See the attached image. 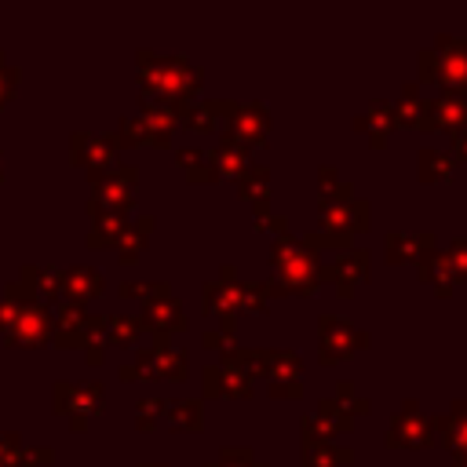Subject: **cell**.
I'll list each match as a JSON object with an SVG mask.
<instances>
[{
	"label": "cell",
	"mask_w": 467,
	"mask_h": 467,
	"mask_svg": "<svg viewBox=\"0 0 467 467\" xmlns=\"http://www.w3.org/2000/svg\"><path fill=\"white\" fill-rule=\"evenodd\" d=\"M139 99L142 102H171L186 106L197 99L204 73L186 55H157L150 47H139Z\"/></svg>",
	"instance_id": "1"
},
{
	"label": "cell",
	"mask_w": 467,
	"mask_h": 467,
	"mask_svg": "<svg viewBox=\"0 0 467 467\" xmlns=\"http://www.w3.org/2000/svg\"><path fill=\"white\" fill-rule=\"evenodd\" d=\"M368 226H372V204L358 197V190H347L336 197H317V230L299 234V241L317 255L325 248L347 252L354 248V237L365 234Z\"/></svg>",
	"instance_id": "2"
},
{
	"label": "cell",
	"mask_w": 467,
	"mask_h": 467,
	"mask_svg": "<svg viewBox=\"0 0 467 467\" xmlns=\"http://www.w3.org/2000/svg\"><path fill=\"white\" fill-rule=\"evenodd\" d=\"M270 263H274V274L263 277L266 281V292L270 299L277 296H314L321 288V281H328L325 266H321V255L310 252L299 234H281L270 241Z\"/></svg>",
	"instance_id": "3"
},
{
	"label": "cell",
	"mask_w": 467,
	"mask_h": 467,
	"mask_svg": "<svg viewBox=\"0 0 467 467\" xmlns=\"http://www.w3.org/2000/svg\"><path fill=\"white\" fill-rule=\"evenodd\" d=\"M416 84L467 88V36L434 33L427 47L416 51Z\"/></svg>",
	"instance_id": "4"
},
{
	"label": "cell",
	"mask_w": 467,
	"mask_h": 467,
	"mask_svg": "<svg viewBox=\"0 0 467 467\" xmlns=\"http://www.w3.org/2000/svg\"><path fill=\"white\" fill-rule=\"evenodd\" d=\"M186 376H190V358L168 336H153L150 347L135 350V361L120 365V379L124 383H142V379H171V383H182Z\"/></svg>",
	"instance_id": "5"
},
{
	"label": "cell",
	"mask_w": 467,
	"mask_h": 467,
	"mask_svg": "<svg viewBox=\"0 0 467 467\" xmlns=\"http://www.w3.org/2000/svg\"><path fill=\"white\" fill-rule=\"evenodd\" d=\"M368 343H372V332L368 328L350 325L343 314H317V365L350 361Z\"/></svg>",
	"instance_id": "6"
},
{
	"label": "cell",
	"mask_w": 467,
	"mask_h": 467,
	"mask_svg": "<svg viewBox=\"0 0 467 467\" xmlns=\"http://www.w3.org/2000/svg\"><path fill=\"white\" fill-rule=\"evenodd\" d=\"M237 266L234 263H223L219 266V277H212V281H204L201 285V310L204 314H212L219 325V332H226L230 339H234V332H237V317H241V292H237Z\"/></svg>",
	"instance_id": "7"
},
{
	"label": "cell",
	"mask_w": 467,
	"mask_h": 467,
	"mask_svg": "<svg viewBox=\"0 0 467 467\" xmlns=\"http://www.w3.org/2000/svg\"><path fill=\"white\" fill-rule=\"evenodd\" d=\"M270 128H274V117L263 99H248V102L223 99V131H230L244 150L266 146Z\"/></svg>",
	"instance_id": "8"
},
{
	"label": "cell",
	"mask_w": 467,
	"mask_h": 467,
	"mask_svg": "<svg viewBox=\"0 0 467 467\" xmlns=\"http://www.w3.org/2000/svg\"><path fill=\"white\" fill-rule=\"evenodd\" d=\"M383 445L387 449H434L438 445L434 416H427L416 398H405L398 405V412L390 416V423H387Z\"/></svg>",
	"instance_id": "9"
},
{
	"label": "cell",
	"mask_w": 467,
	"mask_h": 467,
	"mask_svg": "<svg viewBox=\"0 0 467 467\" xmlns=\"http://www.w3.org/2000/svg\"><path fill=\"white\" fill-rule=\"evenodd\" d=\"M416 128L420 131H449V135L467 131V88H445L434 99H423Z\"/></svg>",
	"instance_id": "10"
},
{
	"label": "cell",
	"mask_w": 467,
	"mask_h": 467,
	"mask_svg": "<svg viewBox=\"0 0 467 467\" xmlns=\"http://www.w3.org/2000/svg\"><path fill=\"white\" fill-rule=\"evenodd\" d=\"M270 398H303V358L292 347H266L263 372Z\"/></svg>",
	"instance_id": "11"
},
{
	"label": "cell",
	"mask_w": 467,
	"mask_h": 467,
	"mask_svg": "<svg viewBox=\"0 0 467 467\" xmlns=\"http://www.w3.org/2000/svg\"><path fill=\"white\" fill-rule=\"evenodd\" d=\"M350 431H354V420L332 401V394L299 416V441H332V438H347Z\"/></svg>",
	"instance_id": "12"
},
{
	"label": "cell",
	"mask_w": 467,
	"mask_h": 467,
	"mask_svg": "<svg viewBox=\"0 0 467 467\" xmlns=\"http://www.w3.org/2000/svg\"><path fill=\"white\" fill-rule=\"evenodd\" d=\"M91 182H95V197H91V204H99V208H109V212H131V190H135V182H139V168L135 164H113L109 171H102V175H91Z\"/></svg>",
	"instance_id": "13"
},
{
	"label": "cell",
	"mask_w": 467,
	"mask_h": 467,
	"mask_svg": "<svg viewBox=\"0 0 467 467\" xmlns=\"http://www.w3.org/2000/svg\"><path fill=\"white\" fill-rule=\"evenodd\" d=\"M117 135L113 131H77L69 139V153L80 168H88V175H102L117 164Z\"/></svg>",
	"instance_id": "14"
},
{
	"label": "cell",
	"mask_w": 467,
	"mask_h": 467,
	"mask_svg": "<svg viewBox=\"0 0 467 467\" xmlns=\"http://www.w3.org/2000/svg\"><path fill=\"white\" fill-rule=\"evenodd\" d=\"M139 321H142V332L150 328L153 336H168V339H171V332H186V328H190L186 310H182V303H179V296H175L171 288H164V292L142 299Z\"/></svg>",
	"instance_id": "15"
},
{
	"label": "cell",
	"mask_w": 467,
	"mask_h": 467,
	"mask_svg": "<svg viewBox=\"0 0 467 467\" xmlns=\"http://www.w3.org/2000/svg\"><path fill=\"white\" fill-rule=\"evenodd\" d=\"M325 274H328V281L336 285V296H339V299H350V296L358 292V285H365L368 274H372V252L354 244V248L339 252V255L325 266Z\"/></svg>",
	"instance_id": "16"
},
{
	"label": "cell",
	"mask_w": 467,
	"mask_h": 467,
	"mask_svg": "<svg viewBox=\"0 0 467 467\" xmlns=\"http://www.w3.org/2000/svg\"><path fill=\"white\" fill-rule=\"evenodd\" d=\"M201 387H204V398H252L255 379L237 365L215 361L201 368Z\"/></svg>",
	"instance_id": "17"
},
{
	"label": "cell",
	"mask_w": 467,
	"mask_h": 467,
	"mask_svg": "<svg viewBox=\"0 0 467 467\" xmlns=\"http://www.w3.org/2000/svg\"><path fill=\"white\" fill-rule=\"evenodd\" d=\"M102 401H106V394H102L99 383H91V387H69V383H58V387H55V409L66 412V416L73 420L77 431H80L91 416L102 412Z\"/></svg>",
	"instance_id": "18"
},
{
	"label": "cell",
	"mask_w": 467,
	"mask_h": 467,
	"mask_svg": "<svg viewBox=\"0 0 467 467\" xmlns=\"http://www.w3.org/2000/svg\"><path fill=\"white\" fill-rule=\"evenodd\" d=\"M354 131H361V135L368 139V146H372V150H383V146H387V139H390V131H398V124H394V109H390V99L372 95V99H368V106L354 113Z\"/></svg>",
	"instance_id": "19"
},
{
	"label": "cell",
	"mask_w": 467,
	"mask_h": 467,
	"mask_svg": "<svg viewBox=\"0 0 467 467\" xmlns=\"http://www.w3.org/2000/svg\"><path fill=\"white\" fill-rule=\"evenodd\" d=\"M434 244L438 241H434L431 230H387V237H383V259L390 266H405V263H416Z\"/></svg>",
	"instance_id": "20"
},
{
	"label": "cell",
	"mask_w": 467,
	"mask_h": 467,
	"mask_svg": "<svg viewBox=\"0 0 467 467\" xmlns=\"http://www.w3.org/2000/svg\"><path fill=\"white\" fill-rule=\"evenodd\" d=\"M179 109L182 106H171V102H142L139 120L146 128V146H157V150L171 146V131L179 124Z\"/></svg>",
	"instance_id": "21"
},
{
	"label": "cell",
	"mask_w": 467,
	"mask_h": 467,
	"mask_svg": "<svg viewBox=\"0 0 467 467\" xmlns=\"http://www.w3.org/2000/svg\"><path fill=\"white\" fill-rule=\"evenodd\" d=\"M416 277H420L423 285H431V288H434V296H441V299H449V296L456 292L452 263H449L445 248H438V244L416 259Z\"/></svg>",
	"instance_id": "22"
},
{
	"label": "cell",
	"mask_w": 467,
	"mask_h": 467,
	"mask_svg": "<svg viewBox=\"0 0 467 467\" xmlns=\"http://www.w3.org/2000/svg\"><path fill=\"white\" fill-rule=\"evenodd\" d=\"M47 336H51V310L47 306H40V303L15 306L7 339H15V343H44Z\"/></svg>",
	"instance_id": "23"
},
{
	"label": "cell",
	"mask_w": 467,
	"mask_h": 467,
	"mask_svg": "<svg viewBox=\"0 0 467 467\" xmlns=\"http://www.w3.org/2000/svg\"><path fill=\"white\" fill-rule=\"evenodd\" d=\"M434 434H438V445L449 449L452 456L467 452V398H452L449 412L434 416Z\"/></svg>",
	"instance_id": "24"
},
{
	"label": "cell",
	"mask_w": 467,
	"mask_h": 467,
	"mask_svg": "<svg viewBox=\"0 0 467 467\" xmlns=\"http://www.w3.org/2000/svg\"><path fill=\"white\" fill-rule=\"evenodd\" d=\"M102 274L95 270V266H73V270H66L62 274V281H58V292H66V303H73V306H84L88 299H95L99 292H102Z\"/></svg>",
	"instance_id": "25"
},
{
	"label": "cell",
	"mask_w": 467,
	"mask_h": 467,
	"mask_svg": "<svg viewBox=\"0 0 467 467\" xmlns=\"http://www.w3.org/2000/svg\"><path fill=\"white\" fill-rule=\"evenodd\" d=\"M354 449L339 441H299V467H350Z\"/></svg>",
	"instance_id": "26"
},
{
	"label": "cell",
	"mask_w": 467,
	"mask_h": 467,
	"mask_svg": "<svg viewBox=\"0 0 467 467\" xmlns=\"http://www.w3.org/2000/svg\"><path fill=\"white\" fill-rule=\"evenodd\" d=\"M248 153L252 150H244L230 131H219V142L212 146V161H215V171H219V179H237L244 168H248Z\"/></svg>",
	"instance_id": "27"
},
{
	"label": "cell",
	"mask_w": 467,
	"mask_h": 467,
	"mask_svg": "<svg viewBox=\"0 0 467 467\" xmlns=\"http://www.w3.org/2000/svg\"><path fill=\"white\" fill-rule=\"evenodd\" d=\"M179 124H186L190 131H219L223 124V99H193L179 109Z\"/></svg>",
	"instance_id": "28"
},
{
	"label": "cell",
	"mask_w": 467,
	"mask_h": 467,
	"mask_svg": "<svg viewBox=\"0 0 467 467\" xmlns=\"http://www.w3.org/2000/svg\"><path fill=\"white\" fill-rule=\"evenodd\" d=\"M171 431H201L204 427V401L201 398H164V416Z\"/></svg>",
	"instance_id": "29"
},
{
	"label": "cell",
	"mask_w": 467,
	"mask_h": 467,
	"mask_svg": "<svg viewBox=\"0 0 467 467\" xmlns=\"http://www.w3.org/2000/svg\"><path fill=\"white\" fill-rule=\"evenodd\" d=\"M416 175H420V182H452L456 179V161H452L449 150L423 146L416 153Z\"/></svg>",
	"instance_id": "30"
},
{
	"label": "cell",
	"mask_w": 467,
	"mask_h": 467,
	"mask_svg": "<svg viewBox=\"0 0 467 467\" xmlns=\"http://www.w3.org/2000/svg\"><path fill=\"white\" fill-rule=\"evenodd\" d=\"M153 226H157V219H153V215L128 219V226H124V234H120V241H117V255H120V263H135V259H139V252L150 244Z\"/></svg>",
	"instance_id": "31"
},
{
	"label": "cell",
	"mask_w": 467,
	"mask_h": 467,
	"mask_svg": "<svg viewBox=\"0 0 467 467\" xmlns=\"http://www.w3.org/2000/svg\"><path fill=\"white\" fill-rule=\"evenodd\" d=\"M175 161L182 164V171H186L190 182H219L212 150H204V146H182V150L175 153Z\"/></svg>",
	"instance_id": "32"
},
{
	"label": "cell",
	"mask_w": 467,
	"mask_h": 467,
	"mask_svg": "<svg viewBox=\"0 0 467 467\" xmlns=\"http://www.w3.org/2000/svg\"><path fill=\"white\" fill-rule=\"evenodd\" d=\"M237 193L248 201V204H270V168L266 164H252L234 179Z\"/></svg>",
	"instance_id": "33"
},
{
	"label": "cell",
	"mask_w": 467,
	"mask_h": 467,
	"mask_svg": "<svg viewBox=\"0 0 467 467\" xmlns=\"http://www.w3.org/2000/svg\"><path fill=\"white\" fill-rule=\"evenodd\" d=\"M84 306H73V303H62L58 306V314H51V336H55V343H62V347H80V336H84Z\"/></svg>",
	"instance_id": "34"
},
{
	"label": "cell",
	"mask_w": 467,
	"mask_h": 467,
	"mask_svg": "<svg viewBox=\"0 0 467 467\" xmlns=\"http://www.w3.org/2000/svg\"><path fill=\"white\" fill-rule=\"evenodd\" d=\"M420 106H423V95H420V84L416 80H405L401 84V91H398V99H390V109H394V124L398 128H416V120H420Z\"/></svg>",
	"instance_id": "35"
},
{
	"label": "cell",
	"mask_w": 467,
	"mask_h": 467,
	"mask_svg": "<svg viewBox=\"0 0 467 467\" xmlns=\"http://www.w3.org/2000/svg\"><path fill=\"white\" fill-rule=\"evenodd\" d=\"M80 347L88 350V361H91V365L102 361V354H106V347H109V339H106V317H102V314H88V317H84Z\"/></svg>",
	"instance_id": "36"
},
{
	"label": "cell",
	"mask_w": 467,
	"mask_h": 467,
	"mask_svg": "<svg viewBox=\"0 0 467 467\" xmlns=\"http://www.w3.org/2000/svg\"><path fill=\"white\" fill-rule=\"evenodd\" d=\"M139 336H142L139 317H131V314H109L106 317V339L113 347H131V343H139Z\"/></svg>",
	"instance_id": "37"
},
{
	"label": "cell",
	"mask_w": 467,
	"mask_h": 467,
	"mask_svg": "<svg viewBox=\"0 0 467 467\" xmlns=\"http://www.w3.org/2000/svg\"><path fill=\"white\" fill-rule=\"evenodd\" d=\"M332 401H336L350 420H354V416H368V412H372V398H365L350 379H339V383H336Z\"/></svg>",
	"instance_id": "38"
},
{
	"label": "cell",
	"mask_w": 467,
	"mask_h": 467,
	"mask_svg": "<svg viewBox=\"0 0 467 467\" xmlns=\"http://www.w3.org/2000/svg\"><path fill=\"white\" fill-rule=\"evenodd\" d=\"M237 292H241V314L248 310V314H266V306H270V292H266V281L263 277H241L237 281Z\"/></svg>",
	"instance_id": "39"
},
{
	"label": "cell",
	"mask_w": 467,
	"mask_h": 467,
	"mask_svg": "<svg viewBox=\"0 0 467 467\" xmlns=\"http://www.w3.org/2000/svg\"><path fill=\"white\" fill-rule=\"evenodd\" d=\"M252 226H255L259 234H274V237L288 234V219H285L281 212H274L270 204H252Z\"/></svg>",
	"instance_id": "40"
},
{
	"label": "cell",
	"mask_w": 467,
	"mask_h": 467,
	"mask_svg": "<svg viewBox=\"0 0 467 467\" xmlns=\"http://www.w3.org/2000/svg\"><path fill=\"white\" fill-rule=\"evenodd\" d=\"M204 467H266L255 460V449L252 445H223L219 449V460L215 463H204Z\"/></svg>",
	"instance_id": "41"
},
{
	"label": "cell",
	"mask_w": 467,
	"mask_h": 467,
	"mask_svg": "<svg viewBox=\"0 0 467 467\" xmlns=\"http://www.w3.org/2000/svg\"><path fill=\"white\" fill-rule=\"evenodd\" d=\"M347 190H354V182H347L336 164H317V197H336Z\"/></svg>",
	"instance_id": "42"
},
{
	"label": "cell",
	"mask_w": 467,
	"mask_h": 467,
	"mask_svg": "<svg viewBox=\"0 0 467 467\" xmlns=\"http://www.w3.org/2000/svg\"><path fill=\"white\" fill-rule=\"evenodd\" d=\"M161 416H164V398H142L135 405V427L139 431H153L161 423Z\"/></svg>",
	"instance_id": "43"
},
{
	"label": "cell",
	"mask_w": 467,
	"mask_h": 467,
	"mask_svg": "<svg viewBox=\"0 0 467 467\" xmlns=\"http://www.w3.org/2000/svg\"><path fill=\"white\" fill-rule=\"evenodd\" d=\"M164 288H171L168 281H120V296L124 299H150V296H157V292H164Z\"/></svg>",
	"instance_id": "44"
},
{
	"label": "cell",
	"mask_w": 467,
	"mask_h": 467,
	"mask_svg": "<svg viewBox=\"0 0 467 467\" xmlns=\"http://www.w3.org/2000/svg\"><path fill=\"white\" fill-rule=\"evenodd\" d=\"M445 255H449V263H452L456 281H467V234L452 237V241L445 244Z\"/></svg>",
	"instance_id": "45"
},
{
	"label": "cell",
	"mask_w": 467,
	"mask_h": 467,
	"mask_svg": "<svg viewBox=\"0 0 467 467\" xmlns=\"http://www.w3.org/2000/svg\"><path fill=\"white\" fill-rule=\"evenodd\" d=\"M201 343H204L208 350H219V354H223V350H226L234 339H230L226 332H219V328H204V332H201Z\"/></svg>",
	"instance_id": "46"
},
{
	"label": "cell",
	"mask_w": 467,
	"mask_h": 467,
	"mask_svg": "<svg viewBox=\"0 0 467 467\" xmlns=\"http://www.w3.org/2000/svg\"><path fill=\"white\" fill-rule=\"evenodd\" d=\"M15 80H18V69L4 66V55H0V102H7V95H11Z\"/></svg>",
	"instance_id": "47"
},
{
	"label": "cell",
	"mask_w": 467,
	"mask_h": 467,
	"mask_svg": "<svg viewBox=\"0 0 467 467\" xmlns=\"http://www.w3.org/2000/svg\"><path fill=\"white\" fill-rule=\"evenodd\" d=\"M452 161H463L467 164V131L452 135Z\"/></svg>",
	"instance_id": "48"
},
{
	"label": "cell",
	"mask_w": 467,
	"mask_h": 467,
	"mask_svg": "<svg viewBox=\"0 0 467 467\" xmlns=\"http://www.w3.org/2000/svg\"><path fill=\"white\" fill-rule=\"evenodd\" d=\"M452 467H467V452L463 456H452Z\"/></svg>",
	"instance_id": "49"
},
{
	"label": "cell",
	"mask_w": 467,
	"mask_h": 467,
	"mask_svg": "<svg viewBox=\"0 0 467 467\" xmlns=\"http://www.w3.org/2000/svg\"><path fill=\"white\" fill-rule=\"evenodd\" d=\"M139 467H168V463H139Z\"/></svg>",
	"instance_id": "50"
}]
</instances>
